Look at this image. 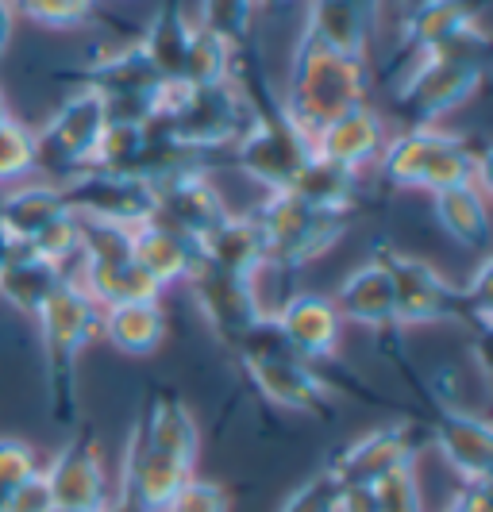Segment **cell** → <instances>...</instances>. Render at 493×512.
<instances>
[{
    "label": "cell",
    "instance_id": "obj_1",
    "mask_svg": "<svg viewBox=\"0 0 493 512\" xmlns=\"http://www.w3.org/2000/svg\"><path fill=\"white\" fill-rule=\"evenodd\" d=\"M235 70H243V81H235V85L251 101V124L235 139L228 158H232V166L239 174L259 181L266 193L293 189L297 174L305 170V162L312 158L309 139L286 120L282 101H278L270 77L255 62V47L235 54Z\"/></svg>",
    "mask_w": 493,
    "mask_h": 512
},
{
    "label": "cell",
    "instance_id": "obj_2",
    "mask_svg": "<svg viewBox=\"0 0 493 512\" xmlns=\"http://www.w3.org/2000/svg\"><path fill=\"white\" fill-rule=\"evenodd\" d=\"M486 66H490V39L482 24L467 27L463 35L447 39L432 51L416 54L393 97L397 116L409 128H436L440 116L455 112L482 89Z\"/></svg>",
    "mask_w": 493,
    "mask_h": 512
},
{
    "label": "cell",
    "instance_id": "obj_3",
    "mask_svg": "<svg viewBox=\"0 0 493 512\" xmlns=\"http://www.w3.org/2000/svg\"><path fill=\"white\" fill-rule=\"evenodd\" d=\"M366 89H370L366 58H347V54L328 51V47L312 43L309 35H301L293 47V58H289L286 89L278 101H282L289 124L312 143L328 124H336L339 116L366 104Z\"/></svg>",
    "mask_w": 493,
    "mask_h": 512
},
{
    "label": "cell",
    "instance_id": "obj_4",
    "mask_svg": "<svg viewBox=\"0 0 493 512\" xmlns=\"http://www.w3.org/2000/svg\"><path fill=\"white\" fill-rule=\"evenodd\" d=\"M39 335H43V378H47V405L62 428L78 424V366L81 351L101 332V305L66 274V282L54 289V297L43 305Z\"/></svg>",
    "mask_w": 493,
    "mask_h": 512
},
{
    "label": "cell",
    "instance_id": "obj_5",
    "mask_svg": "<svg viewBox=\"0 0 493 512\" xmlns=\"http://www.w3.org/2000/svg\"><path fill=\"white\" fill-rule=\"evenodd\" d=\"M378 174L390 189H424L440 193L451 185H490L486 151L474 147L467 135L440 128H405L390 135L378 158Z\"/></svg>",
    "mask_w": 493,
    "mask_h": 512
},
{
    "label": "cell",
    "instance_id": "obj_6",
    "mask_svg": "<svg viewBox=\"0 0 493 512\" xmlns=\"http://www.w3.org/2000/svg\"><path fill=\"white\" fill-rule=\"evenodd\" d=\"M147 120H158L182 147L197 154L232 151L235 139L251 124V101L232 81L216 85H189V81H166Z\"/></svg>",
    "mask_w": 493,
    "mask_h": 512
},
{
    "label": "cell",
    "instance_id": "obj_7",
    "mask_svg": "<svg viewBox=\"0 0 493 512\" xmlns=\"http://www.w3.org/2000/svg\"><path fill=\"white\" fill-rule=\"evenodd\" d=\"M251 216L259 220L266 258L278 270H301L316 258H324L355 224V212L312 205L293 189L266 193V201Z\"/></svg>",
    "mask_w": 493,
    "mask_h": 512
},
{
    "label": "cell",
    "instance_id": "obj_8",
    "mask_svg": "<svg viewBox=\"0 0 493 512\" xmlns=\"http://www.w3.org/2000/svg\"><path fill=\"white\" fill-rule=\"evenodd\" d=\"M251 382L259 385L266 401H274L278 409L301 412V416H332L336 412V393L332 385L320 378V370L305 362L297 351H289V343L278 335V328L266 320L259 332L247 335L243 347L235 351Z\"/></svg>",
    "mask_w": 493,
    "mask_h": 512
},
{
    "label": "cell",
    "instance_id": "obj_9",
    "mask_svg": "<svg viewBox=\"0 0 493 512\" xmlns=\"http://www.w3.org/2000/svg\"><path fill=\"white\" fill-rule=\"evenodd\" d=\"M378 262L390 278L393 289V308H397V324L401 328H420V324H467L478 335H486V328L474 320L467 301V289L451 285L440 270L424 258L401 255L393 247L378 251Z\"/></svg>",
    "mask_w": 493,
    "mask_h": 512
},
{
    "label": "cell",
    "instance_id": "obj_10",
    "mask_svg": "<svg viewBox=\"0 0 493 512\" xmlns=\"http://www.w3.org/2000/svg\"><path fill=\"white\" fill-rule=\"evenodd\" d=\"M54 81H70L78 89H93L108 101L112 116H128V120H147L162 93V77L155 74L151 58L143 54L139 39H131L124 47L89 58L85 66L74 70H54Z\"/></svg>",
    "mask_w": 493,
    "mask_h": 512
},
{
    "label": "cell",
    "instance_id": "obj_11",
    "mask_svg": "<svg viewBox=\"0 0 493 512\" xmlns=\"http://www.w3.org/2000/svg\"><path fill=\"white\" fill-rule=\"evenodd\" d=\"M108 116L112 112L101 93L93 89L70 93L51 120L35 131V170H47L54 185L85 174Z\"/></svg>",
    "mask_w": 493,
    "mask_h": 512
},
{
    "label": "cell",
    "instance_id": "obj_12",
    "mask_svg": "<svg viewBox=\"0 0 493 512\" xmlns=\"http://www.w3.org/2000/svg\"><path fill=\"white\" fill-rule=\"evenodd\" d=\"M185 285H189V297H193V305L201 308V316L212 328V335L224 347H232V351H239L243 339L255 335L270 320V312L262 308L255 282L235 278L228 270L205 262L201 255L193 262V270L185 274Z\"/></svg>",
    "mask_w": 493,
    "mask_h": 512
},
{
    "label": "cell",
    "instance_id": "obj_13",
    "mask_svg": "<svg viewBox=\"0 0 493 512\" xmlns=\"http://www.w3.org/2000/svg\"><path fill=\"white\" fill-rule=\"evenodd\" d=\"M66 208L93 220V224H112V228L135 231L155 216V189L151 181L135 174H104V170H85L78 178L62 181Z\"/></svg>",
    "mask_w": 493,
    "mask_h": 512
},
{
    "label": "cell",
    "instance_id": "obj_14",
    "mask_svg": "<svg viewBox=\"0 0 493 512\" xmlns=\"http://www.w3.org/2000/svg\"><path fill=\"white\" fill-rule=\"evenodd\" d=\"M420 451H424V432L416 424H386L347 443L328 462V474L336 478V486H378L397 470L416 466Z\"/></svg>",
    "mask_w": 493,
    "mask_h": 512
},
{
    "label": "cell",
    "instance_id": "obj_15",
    "mask_svg": "<svg viewBox=\"0 0 493 512\" xmlns=\"http://www.w3.org/2000/svg\"><path fill=\"white\" fill-rule=\"evenodd\" d=\"M189 478H193V466L155 451L131 428L124 459H120V497H116L120 505H128L131 512H166Z\"/></svg>",
    "mask_w": 493,
    "mask_h": 512
},
{
    "label": "cell",
    "instance_id": "obj_16",
    "mask_svg": "<svg viewBox=\"0 0 493 512\" xmlns=\"http://www.w3.org/2000/svg\"><path fill=\"white\" fill-rule=\"evenodd\" d=\"M51 505L62 512H104L116 497L108 489L101 447L93 436H74L43 470Z\"/></svg>",
    "mask_w": 493,
    "mask_h": 512
},
{
    "label": "cell",
    "instance_id": "obj_17",
    "mask_svg": "<svg viewBox=\"0 0 493 512\" xmlns=\"http://www.w3.org/2000/svg\"><path fill=\"white\" fill-rule=\"evenodd\" d=\"M155 189V216L158 224L174 228L178 235L201 243L208 231L216 228L232 208L224 205L216 181L208 178V170H189V174H174L151 185Z\"/></svg>",
    "mask_w": 493,
    "mask_h": 512
},
{
    "label": "cell",
    "instance_id": "obj_18",
    "mask_svg": "<svg viewBox=\"0 0 493 512\" xmlns=\"http://www.w3.org/2000/svg\"><path fill=\"white\" fill-rule=\"evenodd\" d=\"M432 447L463 482H490L493 470V432L482 416H470L451 405H432Z\"/></svg>",
    "mask_w": 493,
    "mask_h": 512
},
{
    "label": "cell",
    "instance_id": "obj_19",
    "mask_svg": "<svg viewBox=\"0 0 493 512\" xmlns=\"http://www.w3.org/2000/svg\"><path fill=\"white\" fill-rule=\"evenodd\" d=\"M270 324L289 343V351H297L312 366L336 359L343 320H339L336 305L328 297H320V293H293L278 312H270Z\"/></svg>",
    "mask_w": 493,
    "mask_h": 512
},
{
    "label": "cell",
    "instance_id": "obj_20",
    "mask_svg": "<svg viewBox=\"0 0 493 512\" xmlns=\"http://www.w3.org/2000/svg\"><path fill=\"white\" fill-rule=\"evenodd\" d=\"M486 8H490V0H416V4H409L405 16H401V35H397L393 62L401 54L416 58V54L463 35L467 27H478Z\"/></svg>",
    "mask_w": 493,
    "mask_h": 512
},
{
    "label": "cell",
    "instance_id": "obj_21",
    "mask_svg": "<svg viewBox=\"0 0 493 512\" xmlns=\"http://www.w3.org/2000/svg\"><path fill=\"white\" fill-rule=\"evenodd\" d=\"M386 143H390L386 120H382L370 104H359V108H351L347 116H339L336 124H328V128L312 139L309 147L316 158L332 162L339 170L363 174L366 166H378Z\"/></svg>",
    "mask_w": 493,
    "mask_h": 512
},
{
    "label": "cell",
    "instance_id": "obj_22",
    "mask_svg": "<svg viewBox=\"0 0 493 512\" xmlns=\"http://www.w3.org/2000/svg\"><path fill=\"white\" fill-rule=\"evenodd\" d=\"M332 305H336L339 320H351V324H359L366 332H374L382 347L390 339H401L397 335L401 324H397V308H393L390 278H386V270H382L378 258H370V262H363L359 270H351L343 278V285H339L336 297H332Z\"/></svg>",
    "mask_w": 493,
    "mask_h": 512
},
{
    "label": "cell",
    "instance_id": "obj_23",
    "mask_svg": "<svg viewBox=\"0 0 493 512\" xmlns=\"http://www.w3.org/2000/svg\"><path fill=\"white\" fill-rule=\"evenodd\" d=\"M197 255L205 258V262H212V266L235 274V278H247V282H255L259 270L270 266V258H266V239H262L259 220H255L251 212H228V216L197 243Z\"/></svg>",
    "mask_w": 493,
    "mask_h": 512
},
{
    "label": "cell",
    "instance_id": "obj_24",
    "mask_svg": "<svg viewBox=\"0 0 493 512\" xmlns=\"http://www.w3.org/2000/svg\"><path fill=\"white\" fill-rule=\"evenodd\" d=\"M135 432L147 439L155 451H162V455L185 462V466H197L201 432H197V420H193V412L185 409L182 397L151 393L143 412H139V420H135Z\"/></svg>",
    "mask_w": 493,
    "mask_h": 512
},
{
    "label": "cell",
    "instance_id": "obj_25",
    "mask_svg": "<svg viewBox=\"0 0 493 512\" xmlns=\"http://www.w3.org/2000/svg\"><path fill=\"white\" fill-rule=\"evenodd\" d=\"M131 255L158 289H166L174 282H185V274L197 262V243L178 235L174 228H166V224H158V220H147L131 231Z\"/></svg>",
    "mask_w": 493,
    "mask_h": 512
},
{
    "label": "cell",
    "instance_id": "obj_26",
    "mask_svg": "<svg viewBox=\"0 0 493 512\" xmlns=\"http://www.w3.org/2000/svg\"><path fill=\"white\" fill-rule=\"evenodd\" d=\"M62 282H66L62 266H54L43 255H35L31 247H16V255L8 258V266L0 270V297L16 312L39 316Z\"/></svg>",
    "mask_w": 493,
    "mask_h": 512
},
{
    "label": "cell",
    "instance_id": "obj_27",
    "mask_svg": "<svg viewBox=\"0 0 493 512\" xmlns=\"http://www.w3.org/2000/svg\"><path fill=\"white\" fill-rule=\"evenodd\" d=\"M189 35H193V20L185 16L182 0H162L139 35V47L151 58V66L162 81H182Z\"/></svg>",
    "mask_w": 493,
    "mask_h": 512
},
{
    "label": "cell",
    "instance_id": "obj_28",
    "mask_svg": "<svg viewBox=\"0 0 493 512\" xmlns=\"http://www.w3.org/2000/svg\"><path fill=\"white\" fill-rule=\"evenodd\" d=\"M432 212L459 247L482 251L490 243V201H486V185H451L432 193Z\"/></svg>",
    "mask_w": 493,
    "mask_h": 512
},
{
    "label": "cell",
    "instance_id": "obj_29",
    "mask_svg": "<svg viewBox=\"0 0 493 512\" xmlns=\"http://www.w3.org/2000/svg\"><path fill=\"white\" fill-rule=\"evenodd\" d=\"M101 335L124 355H155L166 339V312L158 301H131V305L101 308Z\"/></svg>",
    "mask_w": 493,
    "mask_h": 512
},
{
    "label": "cell",
    "instance_id": "obj_30",
    "mask_svg": "<svg viewBox=\"0 0 493 512\" xmlns=\"http://www.w3.org/2000/svg\"><path fill=\"white\" fill-rule=\"evenodd\" d=\"M66 197H62V185H20L12 193L0 197V228L8 231L20 247H27L39 231L54 224L58 216H66Z\"/></svg>",
    "mask_w": 493,
    "mask_h": 512
},
{
    "label": "cell",
    "instance_id": "obj_31",
    "mask_svg": "<svg viewBox=\"0 0 493 512\" xmlns=\"http://www.w3.org/2000/svg\"><path fill=\"white\" fill-rule=\"evenodd\" d=\"M301 35H309L312 43L347 54V58H366V47H370L366 24L339 0H309V16H305Z\"/></svg>",
    "mask_w": 493,
    "mask_h": 512
},
{
    "label": "cell",
    "instance_id": "obj_32",
    "mask_svg": "<svg viewBox=\"0 0 493 512\" xmlns=\"http://www.w3.org/2000/svg\"><path fill=\"white\" fill-rule=\"evenodd\" d=\"M293 193L305 197L312 205L339 208V212H355L359 205V193H363V174H351V170H339L332 162L316 158L312 154L305 162V170L293 181Z\"/></svg>",
    "mask_w": 493,
    "mask_h": 512
},
{
    "label": "cell",
    "instance_id": "obj_33",
    "mask_svg": "<svg viewBox=\"0 0 493 512\" xmlns=\"http://www.w3.org/2000/svg\"><path fill=\"white\" fill-rule=\"evenodd\" d=\"M143 151H147V120H128V116H108L97 151L89 170H104V174H135L143 166Z\"/></svg>",
    "mask_w": 493,
    "mask_h": 512
},
{
    "label": "cell",
    "instance_id": "obj_34",
    "mask_svg": "<svg viewBox=\"0 0 493 512\" xmlns=\"http://www.w3.org/2000/svg\"><path fill=\"white\" fill-rule=\"evenodd\" d=\"M255 8H259V0H201L197 24L239 54L255 47Z\"/></svg>",
    "mask_w": 493,
    "mask_h": 512
},
{
    "label": "cell",
    "instance_id": "obj_35",
    "mask_svg": "<svg viewBox=\"0 0 493 512\" xmlns=\"http://www.w3.org/2000/svg\"><path fill=\"white\" fill-rule=\"evenodd\" d=\"M232 77H235V51L224 39H216L212 31L193 24L182 81H189V85H216V81H232Z\"/></svg>",
    "mask_w": 493,
    "mask_h": 512
},
{
    "label": "cell",
    "instance_id": "obj_36",
    "mask_svg": "<svg viewBox=\"0 0 493 512\" xmlns=\"http://www.w3.org/2000/svg\"><path fill=\"white\" fill-rule=\"evenodd\" d=\"M27 247H31L35 255H43L47 262L62 266V270L70 274V270H74V262H78V255H81V220L74 216V212H66V216H58L54 224H47V228L39 231Z\"/></svg>",
    "mask_w": 493,
    "mask_h": 512
},
{
    "label": "cell",
    "instance_id": "obj_37",
    "mask_svg": "<svg viewBox=\"0 0 493 512\" xmlns=\"http://www.w3.org/2000/svg\"><path fill=\"white\" fill-rule=\"evenodd\" d=\"M16 16H24L39 27H81L97 16V0H12Z\"/></svg>",
    "mask_w": 493,
    "mask_h": 512
},
{
    "label": "cell",
    "instance_id": "obj_38",
    "mask_svg": "<svg viewBox=\"0 0 493 512\" xmlns=\"http://www.w3.org/2000/svg\"><path fill=\"white\" fill-rule=\"evenodd\" d=\"M35 170V131L8 116L0 124V181H20Z\"/></svg>",
    "mask_w": 493,
    "mask_h": 512
},
{
    "label": "cell",
    "instance_id": "obj_39",
    "mask_svg": "<svg viewBox=\"0 0 493 512\" xmlns=\"http://www.w3.org/2000/svg\"><path fill=\"white\" fill-rule=\"evenodd\" d=\"M43 466L24 439H0V497H12L20 486H27Z\"/></svg>",
    "mask_w": 493,
    "mask_h": 512
},
{
    "label": "cell",
    "instance_id": "obj_40",
    "mask_svg": "<svg viewBox=\"0 0 493 512\" xmlns=\"http://www.w3.org/2000/svg\"><path fill=\"white\" fill-rule=\"evenodd\" d=\"M278 512H339V486L336 478L328 474V466L293 489Z\"/></svg>",
    "mask_w": 493,
    "mask_h": 512
},
{
    "label": "cell",
    "instance_id": "obj_41",
    "mask_svg": "<svg viewBox=\"0 0 493 512\" xmlns=\"http://www.w3.org/2000/svg\"><path fill=\"white\" fill-rule=\"evenodd\" d=\"M378 497V512H424V497H420V482H416V466L397 470L390 478H382L374 486Z\"/></svg>",
    "mask_w": 493,
    "mask_h": 512
},
{
    "label": "cell",
    "instance_id": "obj_42",
    "mask_svg": "<svg viewBox=\"0 0 493 512\" xmlns=\"http://www.w3.org/2000/svg\"><path fill=\"white\" fill-rule=\"evenodd\" d=\"M166 512H232V501H228L224 486L205 482V478H189Z\"/></svg>",
    "mask_w": 493,
    "mask_h": 512
},
{
    "label": "cell",
    "instance_id": "obj_43",
    "mask_svg": "<svg viewBox=\"0 0 493 512\" xmlns=\"http://www.w3.org/2000/svg\"><path fill=\"white\" fill-rule=\"evenodd\" d=\"M51 493H47V482H43V470L27 482V486H20L16 493H12V501H8V512H51Z\"/></svg>",
    "mask_w": 493,
    "mask_h": 512
},
{
    "label": "cell",
    "instance_id": "obj_44",
    "mask_svg": "<svg viewBox=\"0 0 493 512\" xmlns=\"http://www.w3.org/2000/svg\"><path fill=\"white\" fill-rule=\"evenodd\" d=\"M443 512H493L490 482H463L459 493L447 501V509Z\"/></svg>",
    "mask_w": 493,
    "mask_h": 512
},
{
    "label": "cell",
    "instance_id": "obj_45",
    "mask_svg": "<svg viewBox=\"0 0 493 512\" xmlns=\"http://www.w3.org/2000/svg\"><path fill=\"white\" fill-rule=\"evenodd\" d=\"M339 512H378L374 486H339Z\"/></svg>",
    "mask_w": 493,
    "mask_h": 512
},
{
    "label": "cell",
    "instance_id": "obj_46",
    "mask_svg": "<svg viewBox=\"0 0 493 512\" xmlns=\"http://www.w3.org/2000/svg\"><path fill=\"white\" fill-rule=\"evenodd\" d=\"M339 4H347V8L366 24V31L374 35V27L382 20V0H339Z\"/></svg>",
    "mask_w": 493,
    "mask_h": 512
},
{
    "label": "cell",
    "instance_id": "obj_47",
    "mask_svg": "<svg viewBox=\"0 0 493 512\" xmlns=\"http://www.w3.org/2000/svg\"><path fill=\"white\" fill-rule=\"evenodd\" d=\"M12 31H16V8H12V0H0V62H4V54H8Z\"/></svg>",
    "mask_w": 493,
    "mask_h": 512
},
{
    "label": "cell",
    "instance_id": "obj_48",
    "mask_svg": "<svg viewBox=\"0 0 493 512\" xmlns=\"http://www.w3.org/2000/svg\"><path fill=\"white\" fill-rule=\"evenodd\" d=\"M16 247H20V243H16V239H12V235H8V231L0 228V270H4V266H8V258L16 255Z\"/></svg>",
    "mask_w": 493,
    "mask_h": 512
},
{
    "label": "cell",
    "instance_id": "obj_49",
    "mask_svg": "<svg viewBox=\"0 0 493 512\" xmlns=\"http://www.w3.org/2000/svg\"><path fill=\"white\" fill-rule=\"evenodd\" d=\"M8 116H12V112H8V104H4V93H0V124H4Z\"/></svg>",
    "mask_w": 493,
    "mask_h": 512
},
{
    "label": "cell",
    "instance_id": "obj_50",
    "mask_svg": "<svg viewBox=\"0 0 493 512\" xmlns=\"http://www.w3.org/2000/svg\"><path fill=\"white\" fill-rule=\"evenodd\" d=\"M104 512H131V509H128V505H120V501H112V505H108Z\"/></svg>",
    "mask_w": 493,
    "mask_h": 512
},
{
    "label": "cell",
    "instance_id": "obj_51",
    "mask_svg": "<svg viewBox=\"0 0 493 512\" xmlns=\"http://www.w3.org/2000/svg\"><path fill=\"white\" fill-rule=\"evenodd\" d=\"M409 4H416V0H405V8H409Z\"/></svg>",
    "mask_w": 493,
    "mask_h": 512
}]
</instances>
